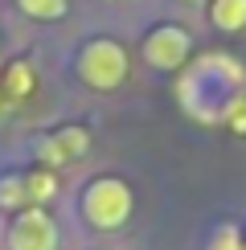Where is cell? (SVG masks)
<instances>
[{"label":"cell","instance_id":"6da1fadb","mask_svg":"<svg viewBox=\"0 0 246 250\" xmlns=\"http://www.w3.org/2000/svg\"><path fill=\"white\" fill-rule=\"evenodd\" d=\"M82 222L99 234H115L131 222V209H136V197H131V185L119 181V176H95V181L82 189Z\"/></svg>","mask_w":246,"mask_h":250},{"label":"cell","instance_id":"7a4b0ae2","mask_svg":"<svg viewBox=\"0 0 246 250\" xmlns=\"http://www.w3.org/2000/svg\"><path fill=\"white\" fill-rule=\"evenodd\" d=\"M131 74V62H127V49L111 37H95L82 45L78 54V78L86 82L90 90H119Z\"/></svg>","mask_w":246,"mask_h":250},{"label":"cell","instance_id":"3957f363","mask_svg":"<svg viewBox=\"0 0 246 250\" xmlns=\"http://www.w3.org/2000/svg\"><path fill=\"white\" fill-rule=\"evenodd\" d=\"M8 250H58V222L45 205H29V209L13 213L4 234Z\"/></svg>","mask_w":246,"mask_h":250},{"label":"cell","instance_id":"277c9868","mask_svg":"<svg viewBox=\"0 0 246 250\" xmlns=\"http://www.w3.org/2000/svg\"><path fill=\"white\" fill-rule=\"evenodd\" d=\"M189 49H193V37L184 33L181 25H156L148 37H144V62L152 70H181L189 62Z\"/></svg>","mask_w":246,"mask_h":250},{"label":"cell","instance_id":"5b68a950","mask_svg":"<svg viewBox=\"0 0 246 250\" xmlns=\"http://www.w3.org/2000/svg\"><path fill=\"white\" fill-rule=\"evenodd\" d=\"M86 148H90V131L78 127V123H70V127H58L54 135L41 140V160H45V168H62V164L82 160Z\"/></svg>","mask_w":246,"mask_h":250},{"label":"cell","instance_id":"8992f818","mask_svg":"<svg viewBox=\"0 0 246 250\" xmlns=\"http://www.w3.org/2000/svg\"><path fill=\"white\" fill-rule=\"evenodd\" d=\"M209 21L222 33H238V29H246V0H213Z\"/></svg>","mask_w":246,"mask_h":250},{"label":"cell","instance_id":"52a82bcc","mask_svg":"<svg viewBox=\"0 0 246 250\" xmlns=\"http://www.w3.org/2000/svg\"><path fill=\"white\" fill-rule=\"evenodd\" d=\"M25 189H29V205H49L58 197V172L54 168H33L25 172Z\"/></svg>","mask_w":246,"mask_h":250},{"label":"cell","instance_id":"ba28073f","mask_svg":"<svg viewBox=\"0 0 246 250\" xmlns=\"http://www.w3.org/2000/svg\"><path fill=\"white\" fill-rule=\"evenodd\" d=\"M0 209H29V189H25V172H8L0 176Z\"/></svg>","mask_w":246,"mask_h":250},{"label":"cell","instance_id":"9c48e42d","mask_svg":"<svg viewBox=\"0 0 246 250\" xmlns=\"http://www.w3.org/2000/svg\"><path fill=\"white\" fill-rule=\"evenodd\" d=\"M17 8L33 21H62L70 13V0H17Z\"/></svg>","mask_w":246,"mask_h":250},{"label":"cell","instance_id":"30bf717a","mask_svg":"<svg viewBox=\"0 0 246 250\" xmlns=\"http://www.w3.org/2000/svg\"><path fill=\"white\" fill-rule=\"evenodd\" d=\"M205 250H246V234H242V226L222 222L218 230L209 234V246H205Z\"/></svg>","mask_w":246,"mask_h":250},{"label":"cell","instance_id":"8fae6325","mask_svg":"<svg viewBox=\"0 0 246 250\" xmlns=\"http://www.w3.org/2000/svg\"><path fill=\"white\" fill-rule=\"evenodd\" d=\"M4 78H8L4 90H8L13 99H20V95H29V90H33V66H25V62H13Z\"/></svg>","mask_w":246,"mask_h":250},{"label":"cell","instance_id":"7c38bea8","mask_svg":"<svg viewBox=\"0 0 246 250\" xmlns=\"http://www.w3.org/2000/svg\"><path fill=\"white\" fill-rule=\"evenodd\" d=\"M181 4H197V0H181Z\"/></svg>","mask_w":246,"mask_h":250}]
</instances>
